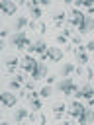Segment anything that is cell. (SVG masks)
<instances>
[{"label": "cell", "mask_w": 94, "mask_h": 125, "mask_svg": "<svg viewBox=\"0 0 94 125\" xmlns=\"http://www.w3.org/2000/svg\"><path fill=\"white\" fill-rule=\"evenodd\" d=\"M29 117V111H27V107H22V105H18L14 111H12V119L16 121V123H25V119Z\"/></svg>", "instance_id": "obj_11"}, {"label": "cell", "mask_w": 94, "mask_h": 125, "mask_svg": "<svg viewBox=\"0 0 94 125\" xmlns=\"http://www.w3.org/2000/svg\"><path fill=\"white\" fill-rule=\"evenodd\" d=\"M74 64L72 62H63L61 66H59V74L63 76V78H70V74H74Z\"/></svg>", "instance_id": "obj_18"}, {"label": "cell", "mask_w": 94, "mask_h": 125, "mask_svg": "<svg viewBox=\"0 0 94 125\" xmlns=\"http://www.w3.org/2000/svg\"><path fill=\"white\" fill-rule=\"evenodd\" d=\"M92 125H94V121H92Z\"/></svg>", "instance_id": "obj_41"}, {"label": "cell", "mask_w": 94, "mask_h": 125, "mask_svg": "<svg viewBox=\"0 0 94 125\" xmlns=\"http://www.w3.org/2000/svg\"><path fill=\"white\" fill-rule=\"evenodd\" d=\"M16 125H25V123H16Z\"/></svg>", "instance_id": "obj_39"}, {"label": "cell", "mask_w": 94, "mask_h": 125, "mask_svg": "<svg viewBox=\"0 0 94 125\" xmlns=\"http://www.w3.org/2000/svg\"><path fill=\"white\" fill-rule=\"evenodd\" d=\"M0 125H8V121H2V123H0Z\"/></svg>", "instance_id": "obj_38"}, {"label": "cell", "mask_w": 94, "mask_h": 125, "mask_svg": "<svg viewBox=\"0 0 94 125\" xmlns=\"http://www.w3.org/2000/svg\"><path fill=\"white\" fill-rule=\"evenodd\" d=\"M35 31H37V33H41V35H43V33H47V23L39 20V21L35 23Z\"/></svg>", "instance_id": "obj_23"}, {"label": "cell", "mask_w": 94, "mask_h": 125, "mask_svg": "<svg viewBox=\"0 0 94 125\" xmlns=\"http://www.w3.org/2000/svg\"><path fill=\"white\" fill-rule=\"evenodd\" d=\"M57 125H74V123H72L70 119H63V121H61V123H57Z\"/></svg>", "instance_id": "obj_35"}, {"label": "cell", "mask_w": 94, "mask_h": 125, "mask_svg": "<svg viewBox=\"0 0 94 125\" xmlns=\"http://www.w3.org/2000/svg\"><path fill=\"white\" fill-rule=\"evenodd\" d=\"M0 10H2L6 16H18V4H16V2L4 0V2L0 4Z\"/></svg>", "instance_id": "obj_14"}, {"label": "cell", "mask_w": 94, "mask_h": 125, "mask_svg": "<svg viewBox=\"0 0 94 125\" xmlns=\"http://www.w3.org/2000/svg\"><path fill=\"white\" fill-rule=\"evenodd\" d=\"M84 49H86L88 53H94V39H90V41H86V45H84Z\"/></svg>", "instance_id": "obj_29"}, {"label": "cell", "mask_w": 94, "mask_h": 125, "mask_svg": "<svg viewBox=\"0 0 94 125\" xmlns=\"http://www.w3.org/2000/svg\"><path fill=\"white\" fill-rule=\"evenodd\" d=\"M47 49H49V47H47V43L39 39V41H33V43L29 45V49H27V51H29V55H31V53H37V55H41V57H43Z\"/></svg>", "instance_id": "obj_16"}, {"label": "cell", "mask_w": 94, "mask_h": 125, "mask_svg": "<svg viewBox=\"0 0 94 125\" xmlns=\"http://www.w3.org/2000/svg\"><path fill=\"white\" fill-rule=\"evenodd\" d=\"M82 70H84V66H80V64H78V66L74 68V74H76V76H82Z\"/></svg>", "instance_id": "obj_31"}, {"label": "cell", "mask_w": 94, "mask_h": 125, "mask_svg": "<svg viewBox=\"0 0 94 125\" xmlns=\"http://www.w3.org/2000/svg\"><path fill=\"white\" fill-rule=\"evenodd\" d=\"M45 80H47V86H51L55 82V76H45Z\"/></svg>", "instance_id": "obj_34"}, {"label": "cell", "mask_w": 94, "mask_h": 125, "mask_svg": "<svg viewBox=\"0 0 94 125\" xmlns=\"http://www.w3.org/2000/svg\"><path fill=\"white\" fill-rule=\"evenodd\" d=\"M6 86H8V90H10V92H14V90H16V92H20V90H22V86H24V84H20V82H18V78H16V76H10V78H8V80H6Z\"/></svg>", "instance_id": "obj_19"}, {"label": "cell", "mask_w": 94, "mask_h": 125, "mask_svg": "<svg viewBox=\"0 0 94 125\" xmlns=\"http://www.w3.org/2000/svg\"><path fill=\"white\" fill-rule=\"evenodd\" d=\"M37 64H39V61H35L31 55H24V57H22V61H20V68H22L24 72H29V74L35 70V66H37Z\"/></svg>", "instance_id": "obj_5"}, {"label": "cell", "mask_w": 94, "mask_h": 125, "mask_svg": "<svg viewBox=\"0 0 94 125\" xmlns=\"http://www.w3.org/2000/svg\"><path fill=\"white\" fill-rule=\"evenodd\" d=\"M80 43H82V35H74V37H72V45H74V47H78Z\"/></svg>", "instance_id": "obj_30"}, {"label": "cell", "mask_w": 94, "mask_h": 125, "mask_svg": "<svg viewBox=\"0 0 94 125\" xmlns=\"http://www.w3.org/2000/svg\"><path fill=\"white\" fill-rule=\"evenodd\" d=\"M35 123H37V125H47V117L39 111V113H37V121H35Z\"/></svg>", "instance_id": "obj_27"}, {"label": "cell", "mask_w": 94, "mask_h": 125, "mask_svg": "<svg viewBox=\"0 0 94 125\" xmlns=\"http://www.w3.org/2000/svg\"><path fill=\"white\" fill-rule=\"evenodd\" d=\"M92 121H94V109L88 105V107L84 109V113L78 117V123H76V125H90Z\"/></svg>", "instance_id": "obj_17"}, {"label": "cell", "mask_w": 94, "mask_h": 125, "mask_svg": "<svg viewBox=\"0 0 94 125\" xmlns=\"http://www.w3.org/2000/svg\"><path fill=\"white\" fill-rule=\"evenodd\" d=\"M61 33H63L67 39H69V37H74V33H72V29H70V27H63V31H61Z\"/></svg>", "instance_id": "obj_28"}, {"label": "cell", "mask_w": 94, "mask_h": 125, "mask_svg": "<svg viewBox=\"0 0 94 125\" xmlns=\"http://www.w3.org/2000/svg\"><path fill=\"white\" fill-rule=\"evenodd\" d=\"M84 105L78 102V100H74V102H70L69 105H67V113H69V117H72V119H78L82 113H84Z\"/></svg>", "instance_id": "obj_6"}, {"label": "cell", "mask_w": 94, "mask_h": 125, "mask_svg": "<svg viewBox=\"0 0 94 125\" xmlns=\"http://www.w3.org/2000/svg\"><path fill=\"white\" fill-rule=\"evenodd\" d=\"M53 43H55V45H63V47H65V45H69V39H67L63 33H55V35H53Z\"/></svg>", "instance_id": "obj_20"}, {"label": "cell", "mask_w": 94, "mask_h": 125, "mask_svg": "<svg viewBox=\"0 0 94 125\" xmlns=\"http://www.w3.org/2000/svg\"><path fill=\"white\" fill-rule=\"evenodd\" d=\"M63 55H65V53H63L59 47H49L41 59H43V61H45V59H49V61H53V62H59V61H63Z\"/></svg>", "instance_id": "obj_9"}, {"label": "cell", "mask_w": 94, "mask_h": 125, "mask_svg": "<svg viewBox=\"0 0 94 125\" xmlns=\"http://www.w3.org/2000/svg\"><path fill=\"white\" fill-rule=\"evenodd\" d=\"M92 35H94V29H92Z\"/></svg>", "instance_id": "obj_40"}, {"label": "cell", "mask_w": 94, "mask_h": 125, "mask_svg": "<svg viewBox=\"0 0 94 125\" xmlns=\"http://www.w3.org/2000/svg\"><path fill=\"white\" fill-rule=\"evenodd\" d=\"M67 20V14L63 12V10H55L51 16H49V21H51V25L55 27V29H63V21Z\"/></svg>", "instance_id": "obj_8"}, {"label": "cell", "mask_w": 94, "mask_h": 125, "mask_svg": "<svg viewBox=\"0 0 94 125\" xmlns=\"http://www.w3.org/2000/svg\"><path fill=\"white\" fill-rule=\"evenodd\" d=\"M76 82L72 80V78H63L59 84H57V90H59V94L63 96V98H67V96H74V92H76Z\"/></svg>", "instance_id": "obj_2"}, {"label": "cell", "mask_w": 94, "mask_h": 125, "mask_svg": "<svg viewBox=\"0 0 94 125\" xmlns=\"http://www.w3.org/2000/svg\"><path fill=\"white\" fill-rule=\"evenodd\" d=\"M45 74H47V64H45V62H39V64L35 66V70L29 74V78H31L33 82H39L41 78H45Z\"/></svg>", "instance_id": "obj_13"}, {"label": "cell", "mask_w": 94, "mask_h": 125, "mask_svg": "<svg viewBox=\"0 0 94 125\" xmlns=\"http://www.w3.org/2000/svg\"><path fill=\"white\" fill-rule=\"evenodd\" d=\"M14 76L18 78V82H20V84H24V86H25V82H27V78H25V74H24V70H20V72H16Z\"/></svg>", "instance_id": "obj_26"}, {"label": "cell", "mask_w": 94, "mask_h": 125, "mask_svg": "<svg viewBox=\"0 0 94 125\" xmlns=\"http://www.w3.org/2000/svg\"><path fill=\"white\" fill-rule=\"evenodd\" d=\"M20 61H22V59H18L16 53H14V55H6V57H4V74H8V76L12 74V76H14V74H16V68L20 66Z\"/></svg>", "instance_id": "obj_3"}, {"label": "cell", "mask_w": 94, "mask_h": 125, "mask_svg": "<svg viewBox=\"0 0 94 125\" xmlns=\"http://www.w3.org/2000/svg\"><path fill=\"white\" fill-rule=\"evenodd\" d=\"M63 53H65V55H74V53H76V47H74L72 43H69V45H65Z\"/></svg>", "instance_id": "obj_25"}, {"label": "cell", "mask_w": 94, "mask_h": 125, "mask_svg": "<svg viewBox=\"0 0 94 125\" xmlns=\"http://www.w3.org/2000/svg\"><path fill=\"white\" fill-rule=\"evenodd\" d=\"M29 45H31V41H29V37H27V33H14L12 37H10V49L14 51V53H18V51H24V49H29Z\"/></svg>", "instance_id": "obj_1"}, {"label": "cell", "mask_w": 94, "mask_h": 125, "mask_svg": "<svg viewBox=\"0 0 94 125\" xmlns=\"http://www.w3.org/2000/svg\"><path fill=\"white\" fill-rule=\"evenodd\" d=\"M33 86H35L33 80H27V82H25V90H33Z\"/></svg>", "instance_id": "obj_32"}, {"label": "cell", "mask_w": 94, "mask_h": 125, "mask_svg": "<svg viewBox=\"0 0 94 125\" xmlns=\"http://www.w3.org/2000/svg\"><path fill=\"white\" fill-rule=\"evenodd\" d=\"M82 78H86V80H92V78H94V68H90V66H84V70H82Z\"/></svg>", "instance_id": "obj_24"}, {"label": "cell", "mask_w": 94, "mask_h": 125, "mask_svg": "<svg viewBox=\"0 0 94 125\" xmlns=\"http://www.w3.org/2000/svg\"><path fill=\"white\" fill-rule=\"evenodd\" d=\"M74 61H76L80 66H86V64H88V53H86L84 45H78V47H76V53H74Z\"/></svg>", "instance_id": "obj_12"}, {"label": "cell", "mask_w": 94, "mask_h": 125, "mask_svg": "<svg viewBox=\"0 0 94 125\" xmlns=\"http://www.w3.org/2000/svg\"><path fill=\"white\" fill-rule=\"evenodd\" d=\"M27 25H29V18L27 16H16V20H14V33H22L24 27H27Z\"/></svg>", "instance_id": "obj_15"}, {"label": "cell", "mask_w": 94, "mask_h": 125, "mask_svg": "<svg viewBox=\"0 0 94 125\" xmlns=\"http://www.w3.org/2000/svg\"><path fill=\"white\" fill-rule=\"evenodd\" d=\"M92 105H94V98H92V100H90V107H92Z\"/></svg>", "instance_id": "obj_37"}, {"label": "cell", "mask_w": 94, "mask_h": 125, "mask_svg": "<svg viewBox=\"0 0 94 125\" xmlns=\"http://www.w3.org/2000/svg\"><path fill=\"white\" fill-rule=\"evenodd\" d=\"M49 109H51V115H53L55 119H61V117H63V113L67 111V104H65L63 100H59V102H53Z\"/></svg>", "instance_id": "obj_10"}, {"label": "cell", "mask_w": 94, "mask_h": 125, "mask_svg": "<svg viewBox=\"0 0 94 125\" xmlns=\"http://www.w3.org/2000/svg\"><path fill=\"white\" fill-rule=\"evenodd\" d=\"M0 100H2V105H4L6 109H10V107H18V100H20V98H18V94L6 90V92L0 94Z\"/></svg>", "instance_id": "obj_4"}, {"label": "cell", "mask_w": 94, "mask_h": 125, "mask_svg": "<svg viewBox=\"0 0 94 125\" xmlns=\"http://www.w3.org/2000/svg\"><path fill=\"white\" fill-rule=\"evenodd\" d=\"M51 94H53V88L51 86H43V88H39V98H43V100H47V98H51Z\"/></svg>", "instance_id": "obj_21"}, {"label": "cell", "mask_w": 94, "mask_h": 125, "mask_svg": "<svg viewBox=\"0 0 94 125\" xmlns=\"http://www.w3.org/2000/svg\"><path fill=\"white\" fill-rule=\"evenodd\" d=\"M92 14H94V6L90 8V12H88V16H92Z\"/></svg>", "instance_id": "obj_36"}, {"label": "cell", "mask_w": 94, "mask_h": 125, "mask_svg": "<svg viewBox=\"0 0 94 125\" xmlns=\"http://www.w3.org/2000/svg\"><path fill=\"white\" fill-rule=\"evenodd\" d=\"M27 104H29V109H31V111H41V100H39V98L29 100Z\"/></svg>", "instance_id": "obj_22"}, {"label": "cell", "mask_w": 94, "mask_h": 125, "mask_svg": "<svg viewBox=\"0 0 94 125\" xmlns=\"http://www.w3.org/2000/svg\"><path fill=\"white\" fill-rule=\"evenodd\" d=\"M74 98H76V100H92V98H94V88H92L90 84L78 86L76 92H74Z\"/></svg>", "instance_id": "obj_7"}, {"label": "cell", "mask_w": 94, "mask_h": 125, "mask_svg": "<svg viewBox=\"0 0 94 125\" xmlns=\"http://www.w3.org/2000/svg\"><path fill=\"white\" fill-rule=\"evenodd\" d=\"M35 23H37V21H35V20H29V25H27V27H29V29H31V31H35Z\"/></svg>", "instance_id": "obj_33"}]
</instances>
